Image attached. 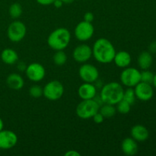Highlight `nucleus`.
Segmentation results:
<instances>
[{
    "mask_svg": "<svg viewBox=\"0 0 156 156\" xmlns=\"http://www.w3.org/2000/svg\"><path fill=\"white\" fill-rule=\"evenodd\" d=\"M115 54V47L107 38H99L94 43L92 56L100 63L107 64L113 62Z\"/></svg>",
    "mask_w": 156,
    "mask_h": 156,
    "instance_id": "nucleus-1",
    "label": "nucleus"
},
{
    "mask_svg": "<svg viewBox=\"0 0 156 156\" xmlns=\"http://www.w3.org/2000/svg\"><path fill=\"white\" fill-rule=\"evenodd\" d=\"M123 86L117 82H111L102 87L100 93V98L104 104L116 105L123 99Z\"/></svg>",
    "mask_w": 156,
    "mask_h": 156,
    "instance_id": "nucleus-2",
    "label": "nucleus"
},
{
    "mask_svg": "<svg viewBox=\"0 0 156 156\" xmlns=\"http://www.w3.org/2000/svg\"><path fill=\"white\" fill-rule=\"evenodd\" d=\"M71 34L66 27H58L50 34L47 44L54 50H64L70 43Z\"/></svg>",
    "mask_w": 156,
    "mask_h": 156,
    "instance_id": "nucleus-3",
    "label": "nucleus"
},
{
    "mask_svg": "<svg viewBox=\"0 0 156 156\" xmlns=\"http://www.w3.org/2000/svg\"><path fill=\"white\" fill-rule=\"evenodd\" d=\"M100 105L97 101L94 99L82 100L77 105L76 113L78 117L83 120L92 118L93 116L99 111Z\"/></svg>",
    "mask_w": 156,
    "mask_h": 156,
    "instance_id": "nucleus-4",
    "label": "nucleus"
},
{
    "mask_svg": "<svg viewBox=\"0 0 156 156\" xmlns=\"http://www.w3.org/2000/svg\"><path fill=\"white\" fill-rule=\"evenodd\" d=\"M121 83L127 88H133L141 82V72L134 67L123 69L120 76Z\"/></svg>",
    "mask_w": 156,
    "mask_h": 156,
    "instance_id": "nucleus-5",
    "label": "nucleus"
},
{
    "mask_svg": "<svg viewBox=\"0 0 156 156\" xmlns=\"http://www.w3.org/2000/svg\"><path fill=\"white\" fill-rule=\"evenodd\" d=\"M64 94L63 85L58 80H52L43 88V96L50 101H56Z\"/></svg>",
    "mask_w": 156,
    "mask_h": 156,
    "instance_id": "nucleus-6",
    "label": "nucleus"
},
{
    "mask_svg": "<svg viewBox=\"0 0 156 156\" xmlns=\"http://www.w3.org/2000/svg\"><path fill=\"white\" fill-rule=\"evenodd\" d=\"M27 33L25 24L21 21H14L9 24L7 30L8 38L12 42L18 43L22 41Z\"/></svg>",
    "mask_w": 156,
    "mask_h": 156,
    "instance_id": "nucleus-7",
    "label": "nucleus"
},
{
    "mask_svg": "<svg viewBox=\"0 0 156 156\" xmlns=\"http://www.w3.org/2000/svg\"><path fill=\"white\" fill-rule=\"evenodd\" d=\"M94 33V28L93 24L85 21H80L76 26L74 30V34L76 39L82 42H85L91 39Z\"/></svg>",
    "mask_w": 156,
    "mask_h": 156,
    "instance_id": "nucleus-8",
    "label": "nucleus"
},
{
    "mask_svg": "<svg viewBox=\"0 0 156 156\" xmlns=\"http://www.w3.org/2000/svg\"><path fill=\"white\" fill-rule=\"evenodd\" d=\"M79 74L84 82L93 83L98 79L99 72L97 67L92 64L84 63L79 68Z\"/></svg>",
    "mask_w": 156,
    "mask_h": 156,
    "instance_id": "nucleus-9",
    "label": "nucleus"
},
{
    "mask_svg": "<svg viewBox=\"0 0 156 156\" xmlns=\"http://www.w3.org/2000/svg\"><path fill=\"white\" fill-rule=\"evenodd\" d=\"M25 74L27 79L30 81L38 82L44 79L46 76V70L42 64L39 62H32L26 67Z\"/></svg>",
    "mask_w": 156,
    "mask_h": 156,
    "instance_id": "nucleus-10",
    "label": "nucleus"
},
{
    "mask_svg": "<svg viewBox=\"0 0 156 156\" xmlns=\"http://www.w3.org/2000/svg\"><path fill=\"white\" fill-rule=\"evenodd\" d=\"M134 88L136 97L142 101H148L153 97L154 89L152 84L140 82Z\"/></svg>",
    "mask_w": 156,
    "mask_h": 156,
    "instance_id": "nucleus-11",
    "label": "nucleus"
},
{
    "mask_svg": "<svg viewBox=\"0 0 156 156\" xmlns=\"http://www.w3.org/2000/svg\"><path fill=\"white\" fill-rule=\"evenodd\" d=\"M73 56L76 62L85 63L92 56V48L88 44H80L74 49Z\"/></svg>",
    "mask_w": 156,
    "mask_h": 156,
    "instance_id": "nucleus-12",
    "label": "nucleus"
},
{
    "mask_svg": "<svg viewBox=\"0 0 156 156\" xmlns=\"http://www.w3.org/2000/svg\"><path fill=\"white\" fill-rule=\"evenodd\" d=\"M18 143V136L15 132L8 129L0 131V149H9Z\"/></svg>",
    "mask_w": 156,
    "mask_h": 156,
    "instance_id": "nucleus-13",
    "label": "nucleus"
},
{
    "mask_svg": "<svg viewBox=\"0 0 156 156\" xmlns=\"http://www.w3.org/2000/svg\"><path fill=\"white\" fill-rule=\"evenodd\" d=\"M78 94L82 100L94 99L97 94V88L92 83L85 82L79 86L78 89Z\"/></svg>",
    "mask_w": 156,
    "mask_h": 156,
    "instance_id": "nucleus-14",
    "label": "nucleus"
},
{
    "mask_svg": "<svg viewBox=\"0 0 156 156\" xmlns=\"http://www.w3.org/2000/svg\"><path fill=\"white\" fill-rule=\"evenodd\" d=\"M130 135L136 142H144L149 139V132L143 125L136 124L131 128Z\"/></svg>",
    "mask_w": 156,
    "mask_h": 156,
    "instance_id": "nucleus-15",
    "label": "nucleus"
},
{
    "mask_svg": "<svg viewBox=\"0 0 156 156\" xmlns=\"http://www.w3.org/2000/svg\"><path fill=\"white\" fill-rule=\"evenodd\" d=\"M121 149L123 154L128 156L136 155L138 152V144L137 142L132 137H126L122 141Z\"/></svg>",
    "mask_w": 156,
    "mask_h": 156,
    "instance_id": "nucleus-16",
    "label": "nucleus"
},
{
    "mask_svg": "<svg viewBox=\"0 0 156 156\" xmlns=\"http://www.w3.org/2000/svg\"><path fill=\"white\" fill-rule=\"evenodd\" d=\"M113 61L117 67L124 69L129 66L131 61H132V58H131L130 54L127 51L121 50V51L116 52V54Z\"/></svg>",
    "mask_w": 156,
    "mask_h": 156,
    "instance_id": "nucleus-17",
    "label": "nucleus"
},
{
    "mask_svg": "<svg viewBox=\"0 0 156 156\" xmlns=\"http://www.w3.org/2000/svg\"><path fill=\"white\" fill-rule=\"evenodd\" d=\"M6 85L10 89L18 91L24 87V81L22 76L18 73H12L6 79Z\"/></svg>",
    "mask_w": 156,
    "mask_h": 156,
    "instance_id": "nucleus-18",
    "label": "nucleus"
},
{
    "mask_svg": "<svg viewBox=\"0 0 156 156\" xmlns=\"http://www.w3.org/2000/svg\"><path fill=\"white\" fill-rule=\"evenodd\" d=\"M137 62L140 68L143 70L149 69L153 62V57L150 52L143 51L138 56Z\"/></svg>",
    "mask_w": 156,
    "mask_h": 156,
    "instance_id": "nucleus-19",
    "label": "nucleus"
},
{
    "mask_svg": "<svg viewBox=\"0 0 156 156\" xmlns=\"http://www.w3.org/2000/svg\"><path fill=\"white\" fill-rule=\"evenodd\" d=\"M1 59L4 63L7 65H13L18 60V54L15 50L6 48L1 53Z\"/></svg>",
    "mask_w": 156,
    "mask_h": 156,
    "instance_id": "nucleus-20",
    "label": "nucleus"
},
{
    "mask_svg": "<svg viewBox=\"0 0 156 156\" xmlns=\"http://www.w3.org/2000/svg\"><path fill=\"white\" fill-rule=\"evenodd\" d=\"M117 109L114 105H109V104H104L103 106L99 108V112L103 115L105 118H111L114 117L116 114Z\"/></svg>",
    "mask_w": 156,
    "mask_h": 156,
    "instance_id": "nucleus-21",
    "label": "nucleus"
},
{
    "mask_svg": "<svg viewBox=\"0 0 156 156\" xmlns=\"http://www.w3.org/2000/svg\"><path fill=\"white\" fill-rule=\"evenodd\" d=\"M53 61L55 65L58 66H62L67 61L66 53L63 50H56L53 56Z\"/></svg>",
    "mask_w": 156,
    "mask_h": 156,
    "instance_id": "nucleus-22",
    "label": "nucleus"
},
{
    "mask_svg": "<svg viewBox=\"0 0 156 156\" xmlns=\"http://www.w3.org/2000/svg\"><path fill=\"white\" fill-rule=\"evenodd\" d=\"M22 6L21 5V4H19V3L18 2L13 3V4L11 5L10 7H9V15L11 16V18H14V19H17V18H20L21 15H22Z\"/></svg>",
    "mask_w": 156,
    "mask_h": 156,
    "instance_id": "nucleus-23",
    "label": "nucleus"
},
{
    "mask_svg": "<svg viewBox=\"0 0 156 156\" xmlns=\"http://www.w3.org/2000/svg\"><path fill=\"white\" fill-rule=\"evenodd\" d=\"M116 105H117L116 109H117V111H118L120 114H127L130 111L131 105L128 103L127 101H126L125 100H123V99H122L121 101H119Z\"/></svg>",
    "mask_w": 156,
    "mask_h": 156,
    "instance_id": "nucleus-24",
    "label": "nucleus"
},
{
    "mask_svg": "<svg viewBox=\"0 0 156 156\" xmlns=\"http://www.w3.org/2000/svg\"><path fill=\"white\" fill-rule=\"evenodd\" d=\"M123 99L126 101H127L129 104H130L131 105H133L136 101V99L134 88H128L127 89L123 91Z\"/></svg>",
    "mask_w": 156,
    "mask_h": 156,
    "instance_id": "nucleus-25",
    "label": "nucleus"
},
{
    "mask_svg": "<svg viewBox=\"0 0 156 156\" xmlns=\"http://www.w3.org/2000/svg\"><path fill=\"white\" fill-rule=\"evenodd\" d=\"M29 94L34 98H39L43 96V88L38 85H34L29 89Z\"/></svg>",
    "mask_w": 156,
    "mask_h": 156,
    "instance_id": "nucleus-26",
    "label": "nucleus"
},
{
    "mask_svg": "<svg viewBox=\"0 0 156 156\" xmlns=\"http://www.w3.org/2000/svg\"><path fill=\"white\" fill-rule=\"evenodd\" d=\"M154 74L152 72L149 71L148 69L143 70L141 72V82H146L149 84H152V81H153Z\"/></svg>",
    "mask_w": 156,
    "mask_h": 156,
    "instance_id": "nucleus-27",
    "label": "nucleus"
},
{
    "mask_svg": "<svg viewBox=\"0 0 156 156\" xmlns=\"http://www.w3.org/2000/svg\"><path fill=\"white\" fill-rule=\"evenodd\" d=\"M92 118L95 123H101L102 122L104 121V120H105V117H103V115H102L99 111L98 113H96V114L93 116Z\"/></svg>",
    "mask_w": 156,
    "mask_h": 156,
    "instance_id": "nucleus-28",
    "label": "nucleus"
},
{
    "mask_svg": "<svg viewBox=\"0 0 156 156\" xmlns=\"http://www.w3.org/2000/svg\"><path fill=\"white\" fill-rule=\"evenodd\" d=\"M94 15H93V13H91V12H86V13L84 15V21H87V22L91 23L93 21H94Z\"/></svg>",
    "mask_w": 156,
    "mask_h": 156,
    "instance_id": "nucleus-29",
    "label": "nucleus"
},
{
    "mask_svg": "<svg viewBox=\"0 0 156 156\" xmlns=\"http://www.w3.org/2000/svg\"><path fill=\"white\" fill-rule=\"evenodd\" d=\"M36 1L41 5H50L53 4L55 0H36Z\"/></svg>",
    "mask_w": 156,
    "mask_h": 156,
    "instance_id": "nucleus-30",
    "label": "nucleus"
},
{
    "mask_svg": "<svg viewBox=\"0 0 156 156\" xmlns=\"http://www.w3.org/2000/svg\"><path fill=\"white\" fill-rule=\"evenodd\" d=\"M149 52H150L152 54L156 53V41H152L149 46Z\"/></svg>",
    "mask_w": 156,
    "mask_h": 156,
    "instance_id": "nucleus-31",
    "label": "nucleus"
},
{
    "mask_svg": "<svg viewBox=\"0 0 156 156\" xmlns=\"http://www.w3.org/2000/svg\"><path fill=\"white\" fill-rule=\"evenodd\" d=\"M66 156H80L81 154L76 150H69L65 153Z\"/></svg>",
    "mask_w": 156,
    "mask_h": 156,
    "instance_id": "nucleus-32",
    "label": "nucleus"
},
{
    "mask_svg": "<svg viewBox=\"0 0 156 156\" xmlns=\"http://www.w3.org/2000/svg\"><path fill=\"white\" fill-rule=\"evenodd\" d=\"M53 4L55 7L57 8V9H59V8H61L62 6L63 2H62V0H55Z\"/></svg>",
    "mask_w": 156,
    "mask_h": 156,
    "instance_id": "nucleus-33",
    "label": "nucleus"
},
{
    "mask_svg": "<svg viewBox=\"0 0 156 156\" xmlns=\"http://www.w3.org/2000/svg\"><path fill=\"white\" fill-rule=\"evenodd\" d=\"M74 1L75 0H62L63 4H71V3H73Z\"/></svg>",
    "mask_w": 156,
    "mask_h": 156,
    "instance_id": "nucleus-34",
    "label": "nucleus"
},
{
    "mask_svg": "<svg viewBox=\"0 0 156 156\" xmlns=\"http://www.w3.org/2000/svg\"><path fill=\"white\" fill-rule=\"evenodd\" d=\"M152 85H153L154 88L156 89V73L154 74V78H153V81H152Z\"/></svg>",
    "mask_w": 156,
    "mask_h": 156,
    "instance_id": "nucleus-35",
    "label": "nucleus"
},
{
    "mask_svg": "<svg viewBox=\"0 0 156 156\" xmlns=\"http://www.w3.org/2000/svg\"><path fill=\"white\" fill-rule=\"evenodd\" d=\"M4 127V123H3V120L0 118V131H2Z\"/></svg>",
    "mask_w": 156,
    "mask_h": 156,
    "instance_id": "nucleus-36",
    "label": "nucleus"
}]
</instances>
